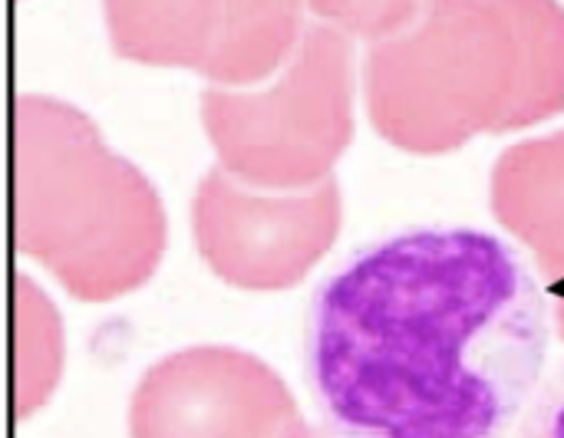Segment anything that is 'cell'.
I'll return each instance as SVG.
<instances>
[{
    "mask_svg": "<svg viewBox=\"0 0 564 438\" xmlns=\"http://www.w3.org/2000/svg\"><path fill=\"white\" fill-rule=\"evenodd\" d=\"M545 350L539 281L469 228L403 231L354 254L307 320V380L337 438H502Z\"/></svg>",
    "mask_w": 564,
    "mask_h": 438,
    "instance_id": "1",
    "label": "cell"
},
{
    "mask_svg": "<svg viewBox=\"0 0 564 438\" xmlns=\"http://www.w3.org/2000/svg\"><path fill=\"white\" fill-rule=\"evenodd\" d=\"M377 132L436 155L479 132H512L564 109L558 0H423L364 63Z\"/></svg>",
    "mask_w": 564,
    "mask_h": 438,
    "instance_id": "2",
    "label": "cell"
},
{
    "mask_svg": "<svg viewBox=\"0 0 564 438\" xmlns=\"http://www.w3.org/2000/svg\"><path fill=\"white\" fill-rule=\"evenodd\" d=\"M13 238L79 300L142 287L165 251L152 182L116 155L93 119L50 96L13 106Z\"/></svg>",
    "mask_w": 564,
    "mask_h": 438,
    "instance_id": "3",
    "label": "cell"
},
{
    "mask_svg": "<svg viewBox=\"0 0 564 438\" xmlns=\"http://www.w3.org/2000/svg\"><path fill=\"white\" fill-rule=\"evenodd\" d=\"M354 46L330 23L304 26L268 89L202 92V122L221 168L254 188L297 191L330 178L354 135Z\"/></svg>",
    "mask_w": 564,
    "mask_h": 438,
    "instance_id": "4",
    "label": "cell"
},
{
    "mask_svg": "<svg viewBox=\"0 0 564 438\" xmlns=\"http://www.w3.org/2000/svg\"><path fill=\"white\" fill-rule=\"evenodd\" d=\"M195 244L212 274L241 291L294 287L340 231V188L324 178L297 191L254 188L212 168L192 201Z\"/></svg>",
    "mask_w": 564,
    "mask_h": 438,
    "instance_id": "5",
    "label": "cell"
},
{
    "mask_svg": "<svg viewBox=\"0 0 564 438\" xmlns=\"http://www.w3.org/2000/svg\"><path fill=\"white\" fill-rule=\"evenodd\" d=\"M301 423L284 380L231 347H192L155 363L129 403V438H284Z\"/></svg>",
    "mask_w": 564,
    "mask_h": 438,
    "instance_id": "6",
    "label": "cell"
},
{
    "mask_svg": "<svg viewBox=\"0 0 564 438\" xmlns=\"http://www.w3.org/2000/svg\"><path fill=\"white\" fill-rule=\"evenodd\" d=\"M496 218L532 248L564 294V129L506 149L492 168Z\"/></svg>",
    "mask_w": 564,
    "mask_h": 438,
    "instance_id": "7",
    "label": "cell"
},
{
    "mask_svg": "<svg viewBox=\"0 0 564 438\" xmlns=\"http://www.w3.org/2000/svg\"><path fill=\"white\" fill-rule=\"evenodd\" d=\"M112 50L149 66L202 69L218 30V0H102Z\"/></svg>",
    "mask_w": 564,
    "mask_h": 438,
    "instance_id": "8",
    "label": "cell"
},
{
    "mask_svg": "<svg viewBox=\"0 0 564 438\" xmlns=\"http://www.w3.org/2000/svg\"><path fill=\"white\" fill-rule=\"evenodd\" d=\"M304 0H218V30L205 66L198 69L212 83L248 86L294 53Z\"/></svg>",
    "mask_w": 564,
    "mask_h": 438,
    "instance_id": "9",
    "label": "cell"
},
{
    "mask_svg": "<svg viewBox=\"0 0 564 438\" xmlns=\"http://www.w3.org/2000/svg\"><path fill=\"white\" fill-rule=\"evenodd\" d=\"M13 343H17V416H33L59 383L63 373V330L59 314L46 294L26 277L13 281Z\"/></svg>",
    "mask_w": 564,
    "mask_h": 438,
    "instance_id": "10",
    "label": "cell"
},
{
    "mask_svg": "<svg viewBox=\"0 0 564 438\" xmlns=\"http://www.w3.org/2000/svg\"><path fill=\"white\" fill-rule=\"evenodd\" d=\"M423 0H307V7L344 33L383 40L406 26Z\"/></svg>",
    "mask_w": 564,
    "mask_h": 438,
    "instance_id": "11",
    "label": "cell"
},
{
    "mask_svg": "<svg viewBox=\"0 0 564 438\" xmlns=\"http://www.w3.org/2000/svg\"><path fill=\"white\" fill-rule=\"evenodd\" d=\"M516 438H564V363L535 396Z\"/></svg>",
    "mask_w": 564,
    "mask_h": 438,
    "instance_id": "12",
    "label": "cell"
},
{
    "mask_svg": "<svg viewBox=\"0 0 564 438\" xmlns=\"http://www.w3.org/2000/svg\"><path fill=\"white\" fill-rule=\"evenodd\" d=\"M284 438H337V436H334V432H317V429H311V426L301 419V423H294V426L288 429V436Z\"/></svg>",
    "mask_w": 564,
    "mask_h": 438,
    "instance_id": "13",
    "label": "cell"
},
{
    "mask_svg": "<svg viewBox=\"0 0 564 438\" xmlns=\"http://www.w3.org/2000/svg\"><path fill=\"white\" fill-rule=\"evenodd\" d=\"M555 320H558V337L564 340V294H558L555 300Z\"/></svg>",
    "mask_w": 564,
    "mask_h": 438,
    "instance_id": "14",
    "label": "cell"
}]
</instances>
